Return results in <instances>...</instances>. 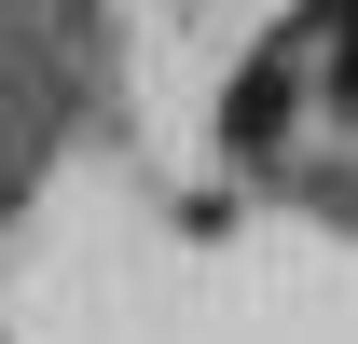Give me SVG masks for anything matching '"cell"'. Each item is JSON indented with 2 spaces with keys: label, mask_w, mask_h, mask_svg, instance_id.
Wrapping results in <instances>:
<instances>
[{
  "label": "cell",
  "mask_w": 358,
  "mask_h": 344,
  "mask_svg": "<svg viewBox=\"0 0 358 344\" xmlns=\"http://www.w3.org/2000/svg\"><path fill=\"white\" fill-rule=\"evenodd\" d=\"M289 96H303V28H289V42H262L248 69H234L221 138H234V152H275V138H289Z\"/></svg>",
  "instance_id": "cell-1"
}]
</instances>
